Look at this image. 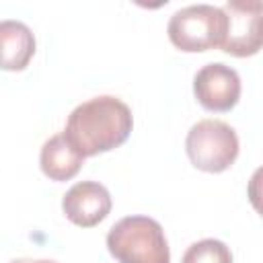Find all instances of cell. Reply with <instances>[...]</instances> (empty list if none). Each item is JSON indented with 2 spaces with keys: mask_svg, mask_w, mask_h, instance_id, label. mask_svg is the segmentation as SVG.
Here are the masks:
<instances>
[{
  "mask_svg": "<svg viewBox=\"0 0 263 263\" xmlns=\"http://www.w3.org/2000/svg\"><path fill=\"white\" fill-rule=\"evenodd\" d=\"M181 263H232V253L218 238H201L185 251Z\"/></svg>",
  "mask_w": 263,
  "mask_h": 263,
  "instance_id": "10",
  "label": "cell"
},
{
  "mask_svg": "<svg viewBox=\"0 0 263 263\" xmlns=\"http://www.w3.org/2000/svg\"><path fill=\"white\" fill-rule=\"evenodd\" d=\"M132 109L117 97L103 95L80 103L62 132L66 140L84 156H97L119 148L132 134Z\"/></svg>",
  "mask_w": 263,
  "mask_h": 263,
  "instance_id": "1",
  "label": "cell"
},
{
  "mask_svg": "<svg viewBox=\"0 0 263 263\" xmlns=\"http://www.w3.org/2000/svg\"><path fill=\"white\" fill-rule=\"evenodd\" d=\"M35 55V35L21 21H0V70L21 72Z\"/></svg>",
  "mask_w": 263,
  "mask_h": 263,
  "instance_id": "8",
  "label": "cell"
},
{
  "mask_svg": "<svg viewBox=\"0 0 263 263\" xmlns=\"http://www.w3.org/2000/svg\"><path fill=\"white\" fill-rule=\"evenodd\" d=\"M222 10L226 14V35L220 49L234 58H249L259 53L263 43V4L259 0H228Z\"/></svg>",
  "mask_w": 263,
  "mask_h": 263,
  "instance_id": "5",
  "label": "cell"
},
{
  "mask_svg": "<svg viewBox=\"0 0 263 263\" xmlns=\"http://www.w3.org/2000/svg\"><path fill=\"white\" fill-rule=\"evenodd\" d=\"M171 43L187 53L220 47L226 35V14L212 4H191L177 10L166 27Z\"/></svg>",
  "mask_w": 263,
  "mask_h": 263,
  "instance_id": "3",
  "label": "cell"
},
{
  "mask_svg": "<svg viewBox=\"0 0 263 263\" xmlns=\"http://www.w3.org/2000/svg\"><path fill=\"white\" fill-rule=\"evenodd\" d=\"M185 152L195 168L203 173H224L238 156V136L226 121L201 119L187 132Z\"/></svg>",
  "mask_w": 263,
  "mask_h": 263,
  "instance_id": "4",
  "label": "cell"
},
{
  "mask_svg": "<svg viewBox=\"0 0 263 263\" xmlns=\"http://www.w3.org/2000/svg\"><path fill=\"white\" fill-rule=\"evenodd\" d=\"M107 251L119 263H171L162 226L148 216H125L107 232Z\"/></svg>",
  "mask_w": 263,
  "mask_h": 263,
  "instance_id": "2",
  "label": "cell"
},
{
  "mask_svg": "<svg viewBox=\"0 0 263 263\" xmlns=\"http://www.w3.org/2000/svg\"><path fill=\"white\" fill-rule=\"evenodd\" d=\"M193 95L205 111L226 113L240 99V76L222 62L205 64L193 76Z\"/></svg>",
  "mask_w": 263,
  "mask_h": 263,
  "instance_id": "6",
  "label": "cell"
},
{
  "mask_svg": "<svg viewBox=\"0 0 263 263\" xmlns=\"http://www.w3.org/2000/svg\"><path fill=\"white\" fill-rule=\"evenodd\" d=\"M10 263H58V261H51V259H14Z\"/></svg>",
  "mask_w": 263,
  "mask_h": 263,
  "instance_id": "11",
  "label": "cell"
},
{
  "mask_svg": "<svg viewBox=\"0 0 263 263\" xmlns=\"http://www.w3.org/2000/svg\"><path fill=\"white\" fill-rule=\"evenodd\" d=\"M111 205V193L99 181H80L62 197L64 216L80 228H92L103 222L109 216Z\"/></svg>",
  "mask_w": 263,
  "mask_h": 263,
  "instance_id": "7",
  "label": "cell"
},
{
  "mask_svg": "<svg viewBox=\"0 0 263 263\" xmlns=\"http://www.w3.org/2000/svg\"><path fill=\"white\" fill-rule=\"evenodd\" d=\"M84 156L66 140L64 134L51 136L43 146L39 154V166L43 175L51 181H70L78 175L82 168Z\"/></svg>",
  "mask_w": 263,
  "mask_h": 263,
  "instance_id": "9",
  "label": "cell"
}]
</instances>
